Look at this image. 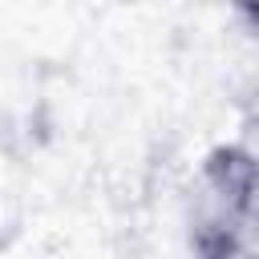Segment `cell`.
<instances>
[{
	"instance_id": "cell-1",
	"label": "cell",
	"mask_w": 259,
	"mask_h": 259,
	"mask_svg": "<svg viewBox=\"0 0 259 259\" xmlns=\"http://www.w3.org/2000/svg\"><path fill=\"white\" fill-rule=\"evenodd\" d=\"M186 243L194 259H255V158L247 146H214L186 194Z\"/></svg>"
}]
</instances>
